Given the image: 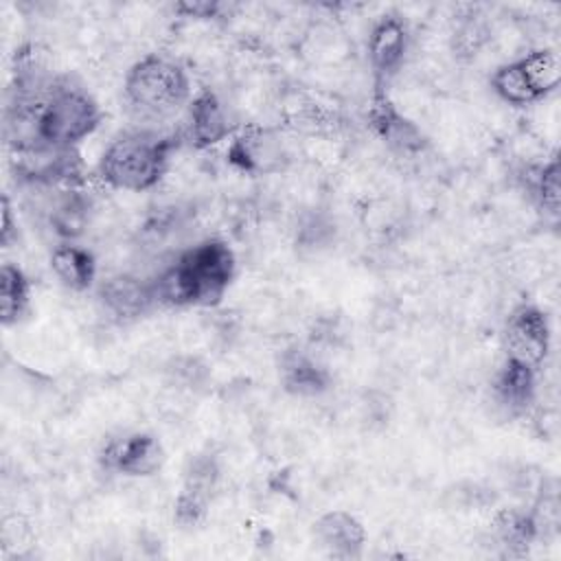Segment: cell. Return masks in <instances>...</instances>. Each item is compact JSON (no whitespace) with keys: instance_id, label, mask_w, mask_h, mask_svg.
Wrapping results in <instances>:
<instances>
[{"instance_id":"8992f818","label":"cell","mask_w":561,"mask_h":561,"mask_svg":"<svg viewBox=\"0 0 561 561\" xmlns=\"http://www.w3.org/2000/svg\"><path fill=\"white\" fill-rule=\"evenodd\" d=\"M217 480V465L213 458H197L186 473V484L175 504V519L184 526L197 524L206 513L210 491Z\"/></svg>"},{"instance_id":"9c48e42d","label":"cell","mask_w":561,"mask_h":561,"mask_svg":"<svg viewBox=\"0 0 561 561\" xmlns=\"http://www.w3.org/2000/svg\"><path fill=\"white\" fill-rule=\"evenodd\" d=\"M228 134V118L224 105L213 92L197 94L188 105V138L197 147L219 142Z\"/></svg>"},{"instance_id":"d6986e66","label":"cell","mask_w":561,"mask_h":561,"mask_svg":"<svg viewBox=\"0 0 561 561\" xmlns=\"http://www.w3.org/2000/svg\"><path fill=\"white\" fill-rule=\"evenodd\" d=\"M13 234V221H11V206L9 199L2 197V245H9Z\"/></svg>"},{"instance_id":"5bb4252c","label":"cell","mask_w":561,"mask_h":561,"mask_svg":"<svg viewBox=\"0 0 561 561\" xmlns=\"http://www.w3.org/2000/svg\"><path fill=\"white\" fill-rule=\"evenodd\" d=\"M50 267L55 276L70 289H88L96 274L94 256L77 245H59L50 256Z\"/></svg>"},{"instance_id":"ba28073f","label":"cell","mask_w":561,"mask_h":561,"mask_svg":"<svg viewBox=\"0 0 561 561\" xmlns=\"http://www.w3.org/2000/svg\"><path fill=\"white\" fill-rule=\"evenodd\" d=\"M316 535L333 557H357L366 537L362 524L344 511L322 515L316 524Z\"/></svg>"},{"instance_id":"2e32d148","label":"cell","mask_w":561,"mask_h":561,"mask_svg":"<svg viewBox=\"0 0 561 561\" xmlns=\"http://www.w3.org/2000/svg\"><path fill=\"white\" fill-rule=\"evenodd\" d=\"M28 309V280L20 267L4 263L0 270V316L2 324L18 322Z\"/></svg>"},{"instance_id":"7a4b0ae2","label":"cell","mask_w":561,"mask_h":561,"mask_svg":"<svg viewBox=\"0 0 561 561\" xmlns=\"http://www.w3.org/2000/svg\"><path fill=\"white\" fill-rule=\"evenodd\" d=\"M173 140L153 131L116 138L101 158V178L114 188L147 191L162 178Z\"/></svg>"},{"instance_id":"3957f363","label":"cell","mask_w":561,"mask_h":561,"mask_svg":"<svg viewBox=\"0 0 561 561\" xmlns=\"http://www.w3.org/2000/svg\"><path fill=\"white\" fill-rule=\"evenodd\" d=\"M188 77L171 59L149 55L131 66L125 79L127 101L145 116H169L188 99Z\"/></svg>"},{"instance_id":"52a82bcc","label":"cell","mask_w":561,"mask_h":561,"mask_svg":"<svg viewBox=\"0 0 561 561\" xmlns=\"http://www.w3.org/2000/svg\"><path fill=\"white\" fill-rule=\"evenodd\" d=\"M405 26L397 18H383L368 37V57L377 79H388L405 55Z\"/></svg>"},{"instance_id":"30bf717a","label":"cell","mask_w":561,"mask_h":561,"mask_svg":"<svg viewBox=\"0 0 561 561\" xmlns=\"http://www.w3.org/2000/svg\"><path fill=\"white\" fill-rule=\"evenodd\" d=\"M101 298L105 307L121 318H136L145 313L151 307V302L158 300L153 285L140 283L138 278H131V276L110 278L101 287Z\"/></svg>"},{"instance_id":"9a60e30c","label":"cell","mask_w":561,"mask_h":561,"mask_svg":"<svg viewBox=\"0 0 561 561\" xmlns=\"http://www.w3.org/2000/svg\"><path fill=\"white\" fill-rule=\"evenodd\" d=\"M283 383L294 394H318L327 390L329 375L309 357L291 353L283 362Z\"/></svg>"},{"instance_id":"e0dca14e","label":"cell","mask_w":561,"mask_h":561,"mask_svg":"<svg viewBox=\"0 0 561 561\" xmlns=\"http://www.w3.org/2000/svg\"><path fill=\"white\" fill-rule=\"evenodd\" d=\"M497 530H500V537L504 539V543H511V546H517V543H528L533 533H535V524L530 517L526 515H519V513H504L500 517V524H497Z\"/></svg>"},{"instance_id":"5b68a950","label":"cell","mask_w":561,"mask_h":561,"mask_svg":"<svg viewBox=\"0 0 561 561\" xmlns=\"http://www.w3.org/2000/svg\"><path fill=\"white\" fill-rule=\"evenodd\" d=\"M103 465L125 476H151L164 462V451L151 434H131L112 440L101 456Z\"/></svg>"},{"instance_id":"8fae6325","label":"cell","mask_w":561,"mask_h":561,"mask_svg":"<svg viewBox=\"0 0 561 561\" xmlns=\"http://www.w3.org/2000/svg\"><path fill=\"white\" fill-rule=\"evenodd\" d=\"M535 397V368L506 359L495 379V399L508 414H522Z\"/></svg>"},{"instance_id":"4fadbf2b","label":"cell","mask_w":561,"mask_h":561,"mask_svg":"<svg viewBox=\"0 0 561 561\" xmlns=\"http://www.w3.org/2000/svg\"><path fill=\"white\" fill-rule=\"evenodd\" d=\"M526 90L533 101H539L548 92H552L561 81V61L554 50H535L524 59L515 61Z\"/></svg>"},{"instance_id":"ac0fdd59","label":"cell","mask_w":561,"mask_h":561,"mask_svg":"<svg viewBox=\"0 0 561 561\" xmlns=\"http://www.w3.org/2000/svg\"><path fill=\"white\" fill-rule=\"evenodd\" d=\"M537 193H539V199H541V206L557 215L559 213V162L552 160L550 164H546L541 171H539V178H537Z\"/></svg>"},{"instance_id":"7c38bea8","label":"cell","mask_w":561,"mask_h":561,"mask_svg":"<svg viewBox=\"0 0 561 561\" xmlns=\"http://www.w3.org/2000/svg\"><path fill=\"white\" fill-rule=\"evenodd\" d=\"M370 121H373V127L377 129V134L394 149H399V151L421 149V145H423L421 131L410 121H405L383 94L375 96L373 107H370Z\"/></svg>"},{"instance_id":"277c9868","label":"cell","mask_w":561,"mask_h":561,"mask_svg":"<svg viewBox=\"0 0 561 561\" xmlns=\"http://www.w3.org/2000/svg\"><path fill=\"white\" fill-rule=\"evenodd\" d=\"M504 340L508 359L537 368L550 348V327L546 313L530 305L515 309L506 322Z\"/></svg>"},{"instance_id":"6da1fadb","label":"cell","mask_w":561,"mask_h":561,"mask_svg":"<svg viewBox=\"0 0 561 561\" xmlns=\"http://www.w3.org/2000/svg\"><path fill=\"white\" fill-rule=\"evenodd\" d=\"M234 276V254L224 241H204L178 256L151 285L167 305H215Z\"/></svg>"}]
</instances>
